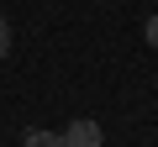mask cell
Masks as SVG:
<instances>
[{
  "instance_id": "277c9868",
  "label": "cell",
  "mask_w": 158,
  "mask_h": 147,
  "mask_svg": "<svg viewBox=\"0 0 158 147\" xmlns=\"http://www.w3.org/2000/svg\"><path fill=\"white\" fill-rule=\"evenodd\" d=\"M11 53V26H6V16H0V58Z\"/></svg>"
},
{
  "instance_id": "7a4b0ae2",
  "label": "cell",
  "mask_w": 158,
  "mask_h": 147,
  "mask_svg": "<svg viewBox=\"0 0 158 147\" xmlns=\"http://www.w3.org/2000/svg\"><path fill=\"white\" fill-rule=\"evenodd\" d=\"M21 147H69V142H63V131H27Z\"/></svg>"
},
{
  "instance_id": "6da1fadb",
  "label": "cell",
  "mask_w": 158,
  "mask_h": 147,
  "mask_svg": "<svg viewBox=\"0 0 158 147\" xmlns=\"http://www.w3.org/2000/svg\"><path fill=\"white\" fill-rule=\"evenodd\" d=\"M63 142H69V147H106V131H100L90 116H74V121L63 126Z\"/></svg>"
},
{
  "instance_id": "3957f363",
  "label": "cell",
  "mask_w": 158,
  "mask_h": 147,
  "mask_svg": "<svg viewBox=\"0 0 158 147\" xmlns=\"http://www.w3.org/2000/svg\"><path fill=\"white\" fill-rule=\"evenodd\" d=\"M142 37H148V47L158 53V16H148V21H142Z\"/></svg>"
}]
</instances>
